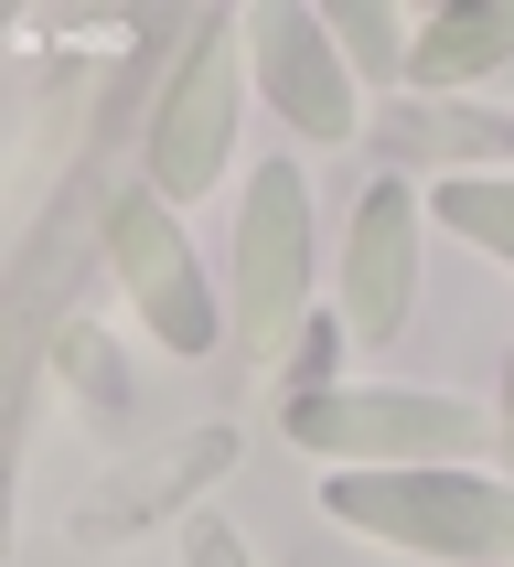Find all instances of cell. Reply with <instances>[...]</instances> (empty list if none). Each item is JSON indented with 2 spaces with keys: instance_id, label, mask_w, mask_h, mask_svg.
I'll return each mask as SVG.
<instances>
[{
  "instance_id": "cell-1",
  "label": "cell",
  "mask_w": 514,
  "mask_h": 567,
  "mask_svg": "<svg viewBox=\"0 0 514 567\" xmlns=\"http://www.w3.org/2000/svg\"><path fill=\"white\" fill-rule=\"evenodd\" d=\"M279 429L332 472H472L493 450V417L472 396H429V385H311V396H289Z\"/></svg>"
},
{
  "instance_id": "cell-2",
  "label": "cell",
  "mask_w": 514,
  "mask_h": 567,
  "mask_svg": "<svg viewBox=\"0 0 514 567\" xmlns=\"http://www.w3.org/2000/svg\"><path fill=\"white\" fill-rule=\"evenodd\" d=\"M247 11H204L183 32V64L151 96V140H140V193H161L183 215L193 193H215L236 172V128H247Z\"/></svg>"
},
{
  "instance_id": "cell-3",
  "label": "cell",
  "mask_w": 514,
  "mask_h": 567,
  "mask_svg": "<svg viewBox=\"0 0 514 567\" xmlns=\"http://www.w3.org/2000/svg\"><path fill=\"white\" fill-rule=\"evenodd\" d=\"M321 514L408 557L514 567V472H332Z\"/></svg>"
},
{
  "instance_id": "cell-4",
  "label": "cell",
  "mask_w": 514,
  "mask_h": 567,
  "mask_svg": "<svg viewBox=\"0 0 514 567\" xmlns=\"http://www.w3.org/2000/svg\"><path fill=\"white\" fill-rule=\"evenodd\" d=\"M311 279H321L311 183H300V161H257L247 204H236V343H247V364L289 343V321L311 311Z\"/></svg>"
},
{
  "instance_id": "cell-5",
  "label": "cell",
  "mask_w": 514,
  "mask_h": 567,
  "mask_svg": "<svg viewBox=\"0 0 514 567\" xmlns=\"http://www.w3.org/2000/svg\"><path fill=\"white\" fill-rule=\"evenodd\" d=\"M96 236H107V268H119L128 311L151 321V343H172V364L215 353V289H204L193 236H183V215H172L161 193H119Z\"/></svg>"
},
{
  "instance_id": "cell-6",
  "label": "cell",
  "mask_w": 514,
  "mask_h": 567,
  "mask_svg": "<svg viewBox=\"0 0 514 567\" xmlns=\"http://www.w3.org/2000/svg\"><path fill=\"white\" fill-rule=\"evenodd\" d=\"M225 472H236V429H225V417L172 429V440L128 450L107 482H86L75 514H64V536H75V546H119V536H140V525H161V514H193V493L225 482Z\"/></svg>"
},
{
  "instance_id": "cell-7",
  "label": "cell",
  "mask_w": 514,
  "mask_h": 567,
  "mask_svg": "<svg viewBox=\"0 0 514 567\" xmlns=\"http://www.w3.org/2000/svg\"><path fill=\"white\" fill-rule=\"evenodd\" d=\"M418 257H429V215H418L408 172H376V193L343 225V343H397L418 311Z\"/></svg>"
},
{
  "instance_id": "cell-8",
  "label": "cell",
  "mask_w": 514,
  "mask_h": 567,
  "mask_svg": "<svg viewBox=\"0 0 514 567\" xmlns=\"http://www.w3.org/2000/svg\"><path fill=\"white\" fill-rule=\"evenodd\" d=\"M247 64H257V96H268L300 140H353V128H364V96H353L364 75L343 64V43H332L321 11H289V0L247 11Z\"/></svg>"
},
{
  "instance_id": "cell-9",
  "label": "cell",
  "mask_w": 514,
  "mask_h": 567,
  "mask_svg": "<svg viewBox=\"0 0 514 567\" xmlns=\"http://www.w3.org/2000/svg\"><path fill=\"white\" fill-rule=\"evenodd\" d=\"M493 64H514V0H482V11H429L408 43V86L418 96H461L482 86Z\"/></svg>"
},
{
  "instance_id": "cell-10",
  "label": "cell",
  "mask_w": 514,
  "mask_h": 567,
  "mask_svg": "<svg viewBox=\"0 0 514 567\" xmlns=\"http://www.w3.org/2000/svg\"><path fill=\"white\" fill-rule=\"evenodd\" d=\"M386 151H397V161H440L450 183H461V172H493V161H514V118H493V107H461V96H408V107L386 118Z\"/></svg>"
},
{
  "instance_id": "cell-11",
  "label": "cell",
  "mask_w": 514,
  "mask_h": 567,
  "mask_svg": "<svg viewBox=\"0 0 514 567\" xmlns=\"http://www.w3.org/2000/svg\"><path fill=\"white\" fill-rule=\"evenodd\" d=\"M429 215H440L461 247H482V257L514 268V172H461V183L429 193Z\"/></svg>"
},
{
  "instance_id": "cell-12",
  "label": "cell",
  "mask_w": 514,
  "mask_h": 567,
  "mask_svg": "<svg viewBox=\"0 0 514 567\" xmlns=\"http://www.w3.org/2000/svg\"><path fill=\"white\" fill-rule=\"evenodd\" d=\"M321 22H332V43H343V64L364 75V86H408V43H418V32L397 22V11H376V0H332Z\"/></svg>"
},
{
  "instance_id": "cell-13",
  "label": "cell",
  "mask_w": 514,
  "mask_h": 567,
  "mask_svg": "<svg viewBox=\"0 0 514 567\" xmlns=\"http://www.w3.org/2000/svg\"><path fill=\"white\" fill-rule=\"evenodd\" d=\"M183 557H193V567H257V557H247V536H236V525H215V514H193Z\"/></svg>"
},
{
  "instance_id": "cell-14",
  "label": "cell",
  "mask_w": 514,
  "mask_h": 567,
  "mask_svg": "<svg viewBox=\"0 0 514 567\" xmlns=\"http://www.w3.org/2000/svg\"><path fill=\"white\" fill-rule=\"evenodd\" d=\"M493 461L514 472V353H504V396H493Z\"/></svg>"
}]
</instances>
